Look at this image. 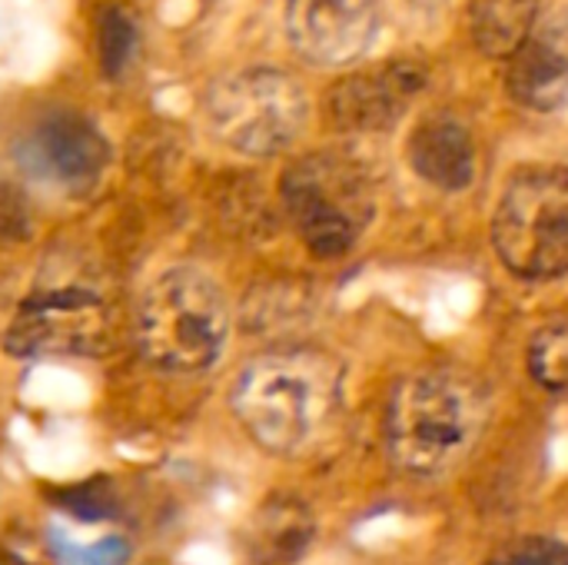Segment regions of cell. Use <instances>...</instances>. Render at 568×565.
Instances as JSON below:
<instances>
[{
	"label": "cell",
	"instance_id": "4",
	"mask_svg": "<svg viewBox=\"0 0 568 565\" xmlns=\"http://www.w3.org/2000/svg\"><path fill=\"white\" fill-rule=\"evenodd\" d=\"M313 120V100L296 73L250 63L220 73L200 97V123L213 143L246 160L290 153Z\"/></svg>",
	"mask_w": 568,
	"mask_h": 565
},
{
	"label": "cell",
	"instance_id": "7",
	"mask_svg": "<svg viewBox=\"0 0 568 565\" xmlns=\"http://www.w3.org/2000/svg\"><path fill=\"white\" fill-rule=\"evenodd\" d=\"M283 33L290 50L316 70H346L379 40V0H283Z\"/></svg>",
	"mask_w": 568,
	"mask_h": 565
},
{
	"label": "cell",
	"instance_id": "9",
	"mask_svg": "<svg viewBox=\"0 0 568 565\" xmlns=\"http://www.w3.org/2000/svg\"><path fill=\"white\" fill-rule=\"evenodd\" d=\"M509 97L532 113H556L568 103V7L542 13L523 47L506 60Z\"/></svg>",
	"mask_w": 568,
	"mask_h": 565
},
{
	"label": "cell",
	"instance_id": "2",
	"mask_svg": "<svg viewBox=\"0 0 568 565\" xmlns=\"http://www.w3.org/2000/svg\"><path fill=\"white\" fill-rule=\"evenodd\" d=\"M343 373L320 350H273L253 356L230 386V410L243 433L273 456L306 453L333 423Z\"/></svg>",
	"mask_w": 568,
	"mask_h": 565
},
{
	"label": "cell",
	"instance_id": "5",
	"mask_svg": "<svg viewBox=\"0 0 568 565\" xmlns=\"http://www.w3.org/2000/svg\"><path fill=\"white\" fill-rule=\"evenodd\" d=\"M283 200L306 250L320 260L349 256L379 206L376 180L366 163L339 150L296 160L283 176Z\"/></svg>",
	"mask_w": 568,
	"mask_h": 565
},
{
	"label": "cell",
	"instance_id": "12",
	"mask_svg": "<svg viewBox=\"0 0 568 565\" xmlns=\"http://www.w3.org/2000/svg\"><path fill=\"white\" fill-rule=\"evenodd\" d=\"M539 17V0H473L466 23L479 53L509 60L523 47Z\"/></svg>",
	"mask_w": 568,
	"mask_h": 565
},
{
	"label": "cell",
	"instance_id": "14",
	"mask_svg": "<svg viewBox=\"0 0 568 565\" xmlns=\"http://www.w3.org/2000/svg\"><path fill=\"white\" fill-rule=\"evenodd\" d=\"M50 553L60 565H123L130 559V543L120 536H103L93 543H73L60 529L50 533Z\"/></svg>",
	"mask_w": 568,
	"mask_h": 565
},
{
	"label": "cell",
	"instance_id": "15",
	"mask_svg": "<svg viewBox=\"0 0 568 565\" xmlns=\"http://www.w3.org/2000/svg\"><path fill=\"white\" fill-rule=\"evenodd\" d=\"M489 565H568V546L556 539H526Z\"/></svg>",
	"mask_w": 568,
	"mask_h": 565
},
{
	"label": "cell",
	"instance_id": "3",
	"mask_svg": "<svg viewBox=\"0 0 568 565\" xmlns=\"http://www.w3.org/2000/svg\"><path fill=\"white\" fill-rule=\"evenodd\" d=\"M133 343L140 356L170 376L210 373L233 336V306L220 280L196 263L153 273L133 300Z\"/></svg>",
	"mask_w": 568,
	"mask_h": 565
},
{
	"label": "cell",
	"instance_id": "1",
	"mask_svg": "<svg viewBox=\"0 0 568 565\" xmlns=\"http://www.w3.org/2000/svg\"><path fill=\"white\" fill-rule=\"evenodd\" d=\"M486 423L489 400L476 376L456 366H426L396 383L383 440L399 473L443 480L473 456Z\"/></svg>",
	"mask_w": 568,
	"mask_h": 565
},
{
	"label": "cell",
	"instance_id": "11",
	"mask_svg": "<svg viewBox=\"0 0 568 565\" xmlns=\"http://www.w3.org/2000/svg\"><path fill=\"white\" fill-rule=\"evenodd\" d=\"M313 533H316V526L303 503L270 500L246 523L243 553L256 565H290L300 556H306Z\"/></svg>",
	"mask_w": 568,
	"mask_h": 565
},
{
	"label": "cell",
	"instance_id": "8",
	"mask_svg": "<svg viewBox=\"0 0 568 565\" xmlns=\"http://www.w3.org/2000/svg\"><path fill=\"white\" fill-rule=\"evenodd\" d=\"M429 87L426 63L413 57H396L356 73H346L326 93V120L346 137L389 133L403 123L413 103Z\"/></svg>",
	"mask_w": 568,
	"mask_h": 565
},
{
	"label": "cell",
	"instance_id": "6",
	"mask_svg": "<svg viewBox=\"0 0 568 565\" xmlns=\"http://www.w3.org/2000/svg\"><path fill=\"white\" fill-rule=\"evenodd\" d=\"M493 246L519 280L568 276V167L532 163L506 180L493 213Z\"/></svg>",
	"mask_w": 568,
	"mask_h": 565
},
{
	"label": "cell",
	"instance_id": "10",
	"mask_svg": "<svg viewBox=\"0 0 568 565\" xmlns=\"http://www.w3.org/2000/svg\"><path fill=\"white\" fill-rule=\"evenodd\" d=\"M406 160L419 180L443 193H466L479 173V147L473 130L453 113L423 117L406 140Z\"/></svg>",
	"mask_w": 568,
	"mask_h": 565
},
{
	"label": "cell",
	"instance_id": "13",
	"mask_svg": "<svg viewBox=\"0 0 568 565\" xmlns=\"http://www.w3.org/2000/svg\"><path fill=\"white\" fill-rule=\"evenodd\" d=\"M529 373L549 393H568V320L546 323L529 343Z\"/></svg>",
	"mask_w": 568,
	"mask_h": 565
}]
</instances>
